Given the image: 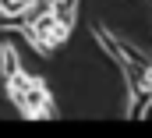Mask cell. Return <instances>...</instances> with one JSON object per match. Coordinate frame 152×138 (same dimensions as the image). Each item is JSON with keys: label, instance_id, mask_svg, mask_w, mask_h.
Masks as SVG:
<instances>
[{"label": "cell", "instance_id": "cell-1", "mask_svg": "<svg viewBox=\"0 0 152 138\" xmlns=\"http://www.w3.org/2000/svg\"><path fill=\"white\" fill-rule=\"evenodd\" d=\"M92 35H96V43L110 53V60H113L120 71L127 68V53H124V43H120V35H117V32H110L106 25H92Z\"/></svg>", "mask_w": 152, "mask_h": 138}, {"label": "cell", "instance_id": "cell-2", "mask_svg": "<svg viewBox=\"0 0 152 138\" xmlns=\"http://www.w3.org/2000/svg\"><path fill=\"white\" fill-rule=\"evenodd\" d=\"M149 110H152V89L142 81L134 92H127V117H134V120H142V117H149Z\"/></svg>", "mask_w": 152, "mask_h": 138}, {"label": "cell", "instance_id": "cell-3", "mask_svg": "<svg viewBox=\"0 0 152 138\" xmlns=\"http://www.w3.org/2000/svg\"><path fill=\"white\" fill-rule=\"evenodd\" d=\"M21 57H18V50H14V43H0V74H4V81L7 78H14V74H21Z\"/></svg>", "mask_w": 152, "mask_h": 138}, {"label": "cell", "instance_id": "cell-4", "mask_svg": "<svg viewBox=\"0 0 152 138\" xmlns=\"http://www.w3.org/2000/svg\"><path fill=\"white\" fill-rule=\"evenodd\" d=\"M28 4L32 0H0V18H18L28 11Z\"/></svg>", "mask_w": 152, "mask_h": 138}, {"label": "cell", "instance_id": "cell-5", "mask_svg": "<svg viewBox=\"0 0 152 138\" xmlns=\"http://www.w3.org/2000/svg\"><path fill=\"white\" fill-rule=\"evenodd\" d=\"M78 4H81V0H57V14H60L67 25H75V18H78Z\"/></svg>", "mask_w": 152, "mask_h": 138}, {"label": "cell", "instance_id": "cell-6", "mask_svg": "<svg viewBox=\"0 0 152 138\" xmlns=\"http://www.w3.org/2000/svg\"><path fill=\"white\" fill-rule=\"evenodd\" d=\"M142 81L152 89V64H145V68H142Z\"/></svg>", "mask_w": 152, "mask_h": 138}]
</instances>
